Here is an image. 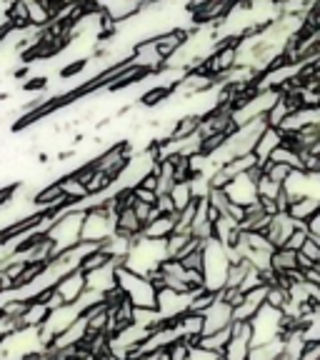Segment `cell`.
Here are the masks:
<instances>
[{"mask_svg": "<svg viewBox=\"0 0 320 360\" xmlns=\"http://www.w3.org/2000/svg\"><path fill=\"white\" fill-rule=\"evenodd\" d=\"M23 3H25V8H28L30 28L45 30L53 22L51 3H48V0H23Z\"/></svg>", "mask_w": 320, "mask_h": 360, "instance_id": "cell-7", "label": "cell"}, {"mask_svg": "<svg viewBox=\"0 0 320 360\" xmlns=\"http://www.w3.org/2000/svg\"><path fill=\"white\" fill-rule=\"evenodd\" d=\"M318 210H320V200L310 195L295 198V200H290V205H288V215H290L295 223H305V225H308V220L313 218Z\"/></svg>", "mask_w": 320, "mask_h": 360, "instance_id": "cell-5", "label": "cell"}, {"mask_svg": "<svg viewBox=\"0 0 320 360\" xmlns=\"http://www.w3.org/2000/svg\"><path fill=\"white\" fill-rule=\"evenodd\" d=\"M295 225L298 223H295L288 213H276L273 218H270V223L263 231V236L268 238V243L273 248H283L288 238H290V233L295 231Z\"/></svg>", "mask_w": 320, "mask_h": 360, "instance_id": "cell-3", "label": "cell"}, {"mask_svg": "<svg viewBox=\"0 0 320 360\" xmlns=\"http://www.w3.org/2000/svg\"><path fill=\"white\" fill-rule=\"evenodd\" d=\"M168 195H170V200H173V205H175V213H178L180 208H186L188 202L198 200V198L193 195L191 180H183V183H175L173 191H170Z\"/></svg>", "mask_w": 320, "mask_h": 360, "instance_id": "cell-10", "label": "cell"}, {"mask_svg": "<svg viewBox=\"0 0 320 360\" xmlns=\"http://www.w3.org/2000/svg\"><path fill=\"white\" fill-rule=\"evenodd\" d=\"M141 186L148 188V191H155L158 193V178H155V173H148L146 178L141 180Z\"/></svg>", "mask_w": 320, "mask_h": 360, "instance_id": "cell-14", "label": "cell"}, {"mask_svg": "<svg viewBox=\"0 0 320 360\" xmlns=\"http://www.w3.org/2000/svg\"><path fill=\"white\" fill-rule=\"evenodd\" d=\"M203 323H205V328H203V335L225 330V328H231V323H233V308L228 303H223V300L215 295V303L210 305L205 313H203Z\"/></svg>", "mask_w": 320, "mask_h": 360, "instance_id": "cell-1", "label": "cell"}, {"mask_svg": "<svg viewBox=\"0 0 320 360\" xmlns=\"http://www.w3.org/2000/svg\"><path fill=\"white\" fill-rule=\"evenodd\" d=\"M308 236H310V233H308V225L298 223V225H295V231L290 233V238H288L286 245H283V248H288V250H295V253H298L300 248H303V243L308 240Z\"/></svg>", "mask_w": 320, "mask_h": 360, "instance_id": "cell-12", "label": "cell"}, {"mask_svg": "<svg viewBox=\"0 0 320 360\" xmlns=\"http://www.w3.org/2000/svg\"><path fill=\"white\" fill-rule=\"evenodd\" d=\"M133 195H135V200L148 202V205H155V202H158V193L155 191H148V188H143V186H135L133 188Z\"/></svg>", "mask_w": 320, "mask_h": 360, "instance_id": "cell-13", "label": "cell"}, {"mask_svg": "<svg viewBox=\"0 0 320 360\" xmlns=\"http://www.w3.org/2000/svg\"><path fill=\"white\" fill-rule=\"evenodd\" d=\"M283 146V133L278 128H265L263 135H260L258 146H255V158H258V163H268V158L273 155V150H278V148Z\"/></svg>", "mask_w": 320, "mask_h": 360, "instance_id": "cell-6", "label": "cell"}, {"mask_svg": "<svg viewBox=\"0 0 320 360\" xmlns=\"http://www.w3.org/2000/svg\"><path fill=\"white\" fill-rule=\"evenodd\" d=\"M196 215H198V200L188 202L186 208H180L175 213V233H191L193 223H196Z\"/></svg>", "mask_w": 320, "mask_h": 360, "instance_id": "cell-11", "label": "cell"}, {"mask_svg": "<svg viewBox=\"0 0 320 360\" xmlns=\"http://www.w3.org/2000/svg\"><path fill=\"white\" fill-rule=\"evenodd\" d=\"M58 186H60L63 195L73 202V205H78V202H83V200H88V198H90L85 183H80L73 173H68V175H63V178H58Z\"/></svg>", "mask_w": 320, "mask_h": 360, "instance_id": "cell-9", "label": "cell"}, {"mask_svg": "<svg viewBox=\"0 0 320 360\" xmlns=\"http://www.w3.org/2000/svg\"><path fill=\"white\" fill-rule=\"evenodd\" d=\"M225 193H228V198H231L236 205H250V202L258 200V188H255V180L250 178L248 173L238 175V178H233L228 186L223 188Z\"/></svg>", "mask_w": 320, "mask_h": 360, "instance_id": "cell-2", "label": "cell"}, {"mask_svg": "<svg viewBox=\"0 0 320 360\" xmlns=\"http://www.w3.org/2000/svg\"><path fill=\"white\" fill-rule=\"evenodd\" d=\"M53 288H56V292L63 298V303L73 305L85 292V273L80 268L73 270V273H68L65 278H60Z\"/></svg>", "mask_w": 320, "mask_h": 360, "instance_id": "cell-4", "label": "cell"}, {"mask_svg": "<svg viewBox=\"0 0 320 360\" xmlns=\"http://www.w3.org/2000/svg\"><path fill=\"white\" fill-rule=\"evenodd\" d=\"M175 233V215H158L143 228V238L148 240H165Z\"/></svg>", "mask_w": 320, "mask_h": 360, "instance_id": "cell-8", "label": "cell"}]
</instances>
